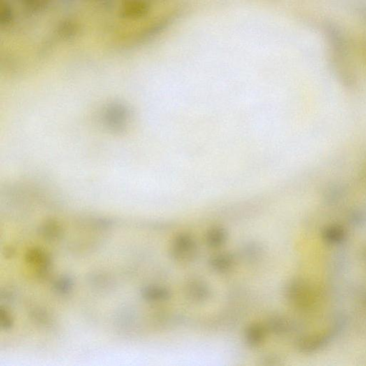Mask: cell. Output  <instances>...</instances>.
Segmentation results:
<instances>
[{"label":"cell","mask_w":366,"mask_h":366,"mask_svg":"<svg viewBox=\"0 0 366 366\" xmlns=\"http://www.w3.org/2000/svg\"><path fill=\"white\" fill-rule=\"evenodd\" d=\"M313 290L305 281L296 280L286 287V297L288 302L299 309H306L313 301Z\"/></svg>","instance_id":"obj_1"},{"label":"cell","mask_w":366,"mask_h":366,"mask_svg":"<svg viewBox=\"0 0 366 366\" xmlns=\"http://www.w3.org/2000/svg\"><path fill=\"white\" fill-rule=\"evenodd\" d=\"M171 256L180 263H190L196 259L198 248L193 237L188 234H181L176 237L172 243Z\"/></svg>","instance_id":"obj_2"},{"label":"cell","mask_w":366,"mask_h":366,"mask_svg":"<svg viewBox=\"0 0 366 366\" xmlns=\"http://www.w3.org/2000/svg\"><path fill=\"white\" fill-rule=\"evenodd\" d=\"M331 335L329 333L312 334L302 336L297 341V348L302 353H313L325 347L330 341Z\"/></svg>","instance_id":"obj_3"},{"label":"cell","mask_w":366,"mask_h":366,"mask_svg":"<svg viewBox=\"0 0 366 366\" xmlns=\"http://www.w3.org/2000/svg\"><path fill=\"white\" fill-rule=\"evenodd\" d=\"M210 290L206 283L201 281H193L186 287L187 297L192 302H204L210 297Z\"/></svg>","instance_id":"obj_4"},{"label":"cell","mask_w":366,"mask_h":366,"mask_svg":"<svg viewBox=\"0 0 366 366\" xmlns=\"http://www.w3.org/2000/svg\"><path fill=\"white\" fill-rule=\"evenodd\" d=\"M322 238L328 244L342 243L347 238V232L341 225H330L322 232Z\"/></svg>","instance_id":"obj_5"},{"label":"cell","mask_w":366,"mask_h":366,"mask_svg":"<svg viewBox=\"0 0 366 366\" xmlns=\"http://www.w3.org/2000/svg\"><path fill=\"white\" fill-rule=\"evenodd\" d=\"M265 329L259 323L249 325L245 331V340L250 347L260 346L265 339Z\"/></svg>","instance_id":"obj_6"},{"label":"cell","mask_w":366,"mask_h":366,"mask_svg":"<svg viewBox=\"0 0 366 366\" xmlns=\"http://www.w3.org/2000/svg\"><path fill=\"white\" fill-rule=\"evenodd\" d=\"M234 258L229 253H221L211 258V268L219 273H225L231 270L234 266Z\"/></svg>","instance_id":"obj_7"},{"label":"cell","mask_w":366,"mask_h":366,"mask_svg":"<svg viewBox=\"0 0 366 366\" xmlns=\"http://www.w3.org/2000/svg\"><path fill=\"white\" fill-rule=\"evenodd\" d=\"M228 240V233L223 228L216 227L210 229L206 235V242L212 248L221 247Z\"/></svg>","instance_id":"obj_8"},{"label":"cell","mask_w":366,"mask_h":366,"mask_svg":"<svg viewBox=\"0 0 366 366\" xmlns=\"http://www.w3.org/2000/svg\"><path fill=\"white\" fill-rule=\"evenodd\" d=\"M270 330L277 335H285L291 330L292 325L289 320L283 316H276L269 320Z\"/></svg>","instance_id":"obj_9"},{"label":"cell","mask_w":366,"mask_h":366,"mask_svg":"<svg viewBox=\"0 0 366 366\" xmlns=\"http://www.w3.org/2000/svg\"><path fill=\"white\" fill-rule=\"evenodd\" d=\"M144 295L145 298L151 301H164L170 297V293L163 287L153 286L146 288Z\"/></svg>","instance_id":"obj_10"}]
</instances>
